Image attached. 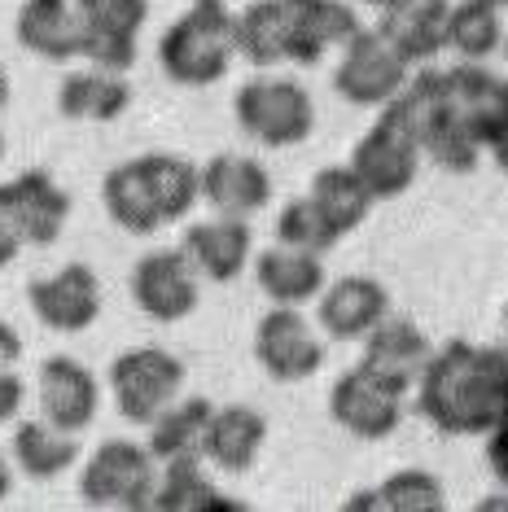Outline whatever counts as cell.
Returning <instances> with one entry per match:
<instances>
[{"label": "cell", "mask_w": 508, "mask_h": 512, "mask_svg": "<svg viewBox=\"0 0 508 512\" xmlns=\"http://www.w3.org/2000/svg\"><path fill=\"white\" fill-rule=\"evenodd\" d=\"M508 407V355L478 342H443L417 381V412L447 438L491 434Z\"/></svg>", "instance_id": "cell-1"}, {"label": "cell", "mask_w": 508, "mask_h": 512, "mask_svg": "<svg viewBox=\"0 0 508 512\" xmlns=\"http://www.w3.org/2000/svg\"><path fill=\"white\" fill-rule=\"evenodd\" d=\"M399 97H403V106H408L412 123H417L425 158H434L438 167L452 171V176H469V171L478 167V158H482L487 145H482L465 101L456 97L447 71L425 66V71H417L408 79V88H403Z\"/></svg>", "instance_id": "cell-2"}, {"label": "cell", "mask_w": 508, "mask_h": 512, "mask_svg": "<svg viewBox=\"0 0 508 512\" xmlns=\"http://www.w3.org/2000/svg\"><path fill=\"white\" fill-rule=\"evenodd\" d=\"M233 18L219 0H193V9L171 22L158 36V66L180 88H211L228 75L237 57Z\"/></svg>", "instance_id": "cell-3"}, {"label": "cell", "mask_w": 508, "mask_h": 512, "mask_svg": "<svg viewBox=\"0 0 508 512\" xmlns=\"http://www.w3.org/2000/svg\"><path fill=\"white\" fill-rule=\"evenodd\" d=\"M421 136H417V123H412L403 97H395L390 106H381V114L373 119V127L360 136L351 154V167L360 171V180L368 184V193L377 202H395L417 184V171H421Z\"/></svg>", "instance_id": "cell-4"}, {"label": "cell", "mask_w": 508, "mask_h": 512, "mask_svg": "<svg viewBox=\"0 0 508 512\" xmlns=\"http://www.w3.org/2000/svg\"><path fill=\"white\" fill-rule=\"evenodd\" d=\"M233 114L241 132L268 149H294L316 132V101L298 79H246L233 97Z\"/></svg>", "instance_id": "cell-5"}, {"label": "cell", "mask_w": 508, "mask_h": 512, "mask_svg": "<svg viewBox=\"0 0 508 512\" xmlns=\"http://www.w3.org/2000/svg\"><path fill=\"white\" fill-rule=\"evenodd\" d=\"M158 491V460L149 451V442L132 438H110L88 456L84 473H79V499L88 508H123L141 512L154 508Z\"/></svg>", "instance_id": "cell-6"}, {"label": "cell", "mask_w": 508, "mask_h": 512, "mask_svg": "<svg viewBox=\"0 0 508 512\" xmlns=\"http://www.w3.org/2000/svg\"><path fill=\"white\" fill-rule=\"evenodd\" d=\"M106 386L127 425H154L176 403L184 386V364L163 346H136V351L114 355Z\"/></svg>", "instance_id": "cell-7"}, {"label": "cell", "mask_w": 508, "mask_h": 512, "mask_svg": "<svg viewBox=\"0 0 508 512\" xmlns=\"http://www.w3.org/2000/svg\"><path fill=\"white\" fill-rule=\"evenodd\" d=\"M412 79V66L390 49L386 36L373 27H360L351 40L342 44V62L333 71V92L351 106H364V110H381L408 88Z\"/></svg>", "instance_id": "cell-8"}, {"label": "cell", "mask_w": 508, "mask_h": 512, "mask_svg": "<svg viewBox=\"0 0 508 512\" xmlns=\"http://www.w3.org/2000/svg\"><path fill=\"white\" fill-rule=\"evenodd\" d=\"M71 219V197L49 171H18L0 184V224L18 246H53Z\"/></svg>", "instance_id": "cell-9"}, {"label": "cell", "mask_w": 508, "mask_h": 512, "mask_svg": "<svg viewBox=\"0 0 508 512\" xmlns=\"http://www.w3.org/2000/svg\"><path fill=\"white\" fill-rule=\"evenodd\" d=\"M132 302L158 324H176L193 316L202 302V272L180 250H149L132 267Z\"/></svg>", "instance_id": "cell-10"}, {"label": "cell", "mask_w": 508, "mask_h": 512, "mask_svg": "<svg viewBox=\"0 0 508 512\" xmlns=\"http://www.w3.org/2000/svg\"><path fill=\"white\" fill-rule=\"evenodd\" d=\"M254 359L272 381L298 386V381L316 377L325 368V342L298 307H276L272 302V311L254 329Z\"/></svg>", "instance_id": "cell-11"}, {"label": "cell", "mask_w": 508, "mask_h": 512, "mask_svg": "<svg viewBox=\"0 0 508 512\" xmlns=\"http://www.w3.org/2000/svg\"><path fill=\"white\" fill-rule=\"evenodd\" d=\"M329 416L342 434L360 442H386L403 425V390L386 386L368 368L355 364L329 390Z\"/></svg>", "instance_id": "cell-12"}, {"label": "cell", "mask_w": 508, "mask_h": 512, "mask_svg": "<svg viewBox=\"0 0 508 512\" xmlns=\"http://www.w3.org/2000/svg\"><path fill=\"white\" fill-rule=\"evenodd\" d=\"M79 5V57L88 66L127 75L136 62V40L149 22V0H75Z\"/></svg>", "instance_id": "cell-13"}, {"label": "cell", "mask_w": 508, "mask_h": 512, "mask_svg": "<svg viewBox=\"0 0 508 512\" xmlns=\"http://www.w3.org/2000/svg\"><path fill=\"white\" fill-rule=\"evenodd\" d=\"M27 302L49 333H84L101 316V281L88 263H66L62 272L31 281Z\"/></svg>", "instance_id": "cell-14"}, {"label": "cell", "mask_w": 508, "mask_h": 512, "mask_svg": "<svg viewBox=\"0 0 508 512\" xmlns=\"http://www.w3.org/2000/svg\"><path fill=\"white\" fill-rule=\"evenodd\" d=\"M36 403L49 425L66 429V434H84L101 412V386L79 359L49 355L36 372Z\"/></svg>", "instance_id": "cell-15"}, {"label": "cell", "mask_w": 508, "mask_h": 512, "mask_svg": "<svg viewBox=\"0 0 508 512\" xmlns=\"http://www.w3.org/2000/svg\"><path fill=\"white\" fill-rule=\"evenodd\" d=\"M390 316V294L373 276H338L316 298V324L333 342H364Z\"/></svg>", "instance_id": "cell-16"}, {"label": "cell", "mask_w": 508, "mask_h": 512, "mask_svg": "<svg viewBox=\"0 0 508 512\" xmlns=\"http://www.w3.org/2000/svg\"><path fill=\"white\" fill-rule=\"evenodd\" d=\"M434 346L417 324L408 316H386L373 333L364 337V355H360V368H368L373 377H381L386 386H395L403 394L417 390L425 364H430Z\"/></svg>", "instance_id": "cell-17"}, {"label": "cell", "mask_w": 508, "mask_h": 512, "mask_svg": "<svg viewBox=\"0 0 508 512\" xmlns=\"http://www.w3.org/2000/svg\"><path fill=\"white\" fill-rule=\"evenodd\" d=\"M360 31L346 0H285V62L316 66L333 44H346Z\"/></svg>", "instance_id": "cell-18"}, {"label": "cell", "mask_w": 508, "mask_h": 512, "mask_svg": "<svg viewBox=\"0 0 508 512\" xmlns=\"http://www.w3.org/2000/svg\"><path fill=\"white\" fill-rule=\"evenodd\" d=\"M184 254L193 259V267L202 272V281L228 285L241 276V267L254 254V228L241 215H215V219H198V224L184 228Z\"/></svg>", "instance_id": "cell-19"}, {"label": "cell", "mask_w": 508, "mask_h": 512, "mask_svg": "<svg viewBox=\"0 0 508 512\" xmlns=\"http://www.w3.org/2000/svg\"><path fill=\"white\" fill-rule=\"evenodd\" d=\"M202 202L215 215H259L272 202V176L250 154H215L202 167Z\"/></svg>", "instance_id": "cell-20"}, {"label": "cell", "mask_w": 508, "mask_h": 512, "mask_svg": "<svg viewBox=\"0 0 508 512\" xmlns=\"http://www.w3.org/2000/svg\"><path fill=\"white\" fill-rule=\"evenodd\" d=\"M447 22H452V0H408L399 9H386L377 18V31L408 66H430L447 49Z\"/></svg>", "instance_id": "cell-21"}, {"label": "cell", "mask_w": 508, "mask_h": 512, "mask_svg": "<svg viewBox=\"0 0 508 512\" xmlns=\"http://www.w3.org/2000/svg\"><path fill=\"white\" fill-rule=\"evenodd\" d=\"M254 281H259V289L276 307H307V302H316L325 294L329 276H325L320 254L294 250V246L276 241L272 250H263L259 259H254Z\"/></svg>", "instance_id": "cell-22"}, {"label": "cell", "mask_w": 508, "mask_h": 512, "mask_svg": "<svg viewBox=\"0 0 508 512\" xmlns=\"http://www.w3.org/2000/svg\"><path fill=\"white\" fill-rule=\"evenodd\" d=\"M14 36L27 53L44 62H71L79 57V5L75 0H22L14 18Z\"/></svg>", "instance_id": "cell-23"}, {"label": "cell", "mask_w": 508, "mask_h": 512, "mask_svg": "<svg viewBox=\"0 0 508 512\" xmlns=\"http://www.w3.org/2000/svg\"><path fill=\"white\" fill-rule=\"evenodd\" d=\"M268 442V416L250 403L215 407L211 429H206V460L224 473H250Z\"/></svg>", "instance_id": "cell-24"}, {"label": "cell", "mask_w": 508, "mask_h": 512, "mask_svg": "<svg viewBox=\"0 0 508 512\" xmlns=\"http://www.w3.org/2000/svg\"><path fill=\"white\" fill-rule=\"evenodd\" d=\"M132 106V84L106 66H84L57 84V110L75 123H114Z\"/></svg>", "instance_id": "cell-25"}, {"label": "cell", "mask_w": 508, "mask_h": 512, "mask_svg": "<svg viewBox=\"0 0 508 512\" xmlns=\"http://www.w3.org/2000/svg\"><path fill=\"white\" fill-rule=\"evenodd\" d=\"M101 202H106V215L114 219V228L132 232V237H154L158 228H167V219L154 202V189H149V180H145L141 158H127L106 171V180H101Z\"/></svg>", "instance_id": "cell-26"}, {"label": "cell", "mask_w": 508, "mask_h": 512, "mask_svg": "<svg viewBox=\"0 0 508 512\" xmlns=\"http://www.w3.org/2000/svg\"><path fill=\"white\" fill-rule=\"evenodd\" d=\"M215 403L193 394V399L171 403L154 425H149V451L158 464L176 460H206V429H211Z\"/></svg>", "instance_id": "cell-27"}, {"label": "cell", "mask_w": 508, "mask_h": 512, "mask_svg": "<svg viewBox=\"0 0 508 512\" xmlns=\"http://www.w3.org/2000/svg\"><path fill=\"white\" fill-rule=\"evenodd\" d=\"M9 451H14V464L31 482H53L79 460V434H66V429H57L40 416V421H22L14 429Z\"/></svg>", "instance_id": "cell-28"}, {"label": "cell", "mask_w": 508, "mask_h": 512, "mask_svg": "<svg viewBox=\"0 0 508 512\" xmlns=\"http://www.w3.org/2000/svg\"><path fill=\"white\" fill-rule=\"evenodd\" d=\"M307 197L320 206V211H325V219L342 232V237L360 228L368 219V211H373V202H377L351 162H342V167H320L316 176H311Z\"/></svg>", "instance_id": "cell-29"}, {"label": "cell", "mask_w": 508, "mask_h": 512, "mask_svg": "<svg viewBox=\"0 0 508 512\" xmlns=\"http://www.w3.org/2000/svg\"><path fill=\"white\" fill-rule=\"evenodd\" d=\"M351 512H443L447 491L434 473L425 469H399L390 473L373 491H360L355 499H346Z\"/></svg>", "instance_id": "cell-30"}, {"label": "cell", "mask_w": 508, "mask_h": 512, "mask_svg": "<svg viewBox=\"0 0 508 512\" xmlns=\"http://www.w3.org/2000/svg\"><path fill=\"white\" fill-rule=\"evenodd\" d=\"M504 18L500 0H452V22H447V49L460 53V62H487L504 49Z\"/></svg>", "instance_id": "cell-31"}, {"label": "cell", "mask_w": 508, "mask_h": 512, "mask_svg": "<svg viewBox=\"0 0 508 512\" xmlns=\"http://www.w3.org/2000/svg\"><path fill=\"white\" fill-rule=\"evenodd\" d=\"M233 40L237 53L250 66L268 71L285 62V0H254L233 18Z\"/></svg>", "instance_id": "cell-32"}, {"label": "cell", "mask_w": 508, "mask_h": 512, "mask_svg": "<svg viewBox=\"0 0 508 512\" xmlns=\"http://www.w3.org/2000/svg\"><path fill=\"white\" fill-rule=\"evenodd\" d=\"M154 508L158 512H206V508H224V504H219L215 486L206 482L202 460H176V464H163Z\"/></svg>", "instance_id": "cell-33"}, {"label": "cell", "mask_w": 508, "mask_h": 512, "mask_svg": "<svg viewBox=\"0 0 508 512\" xmlns=\"http://www.w3.org/2000/svg\"><path fill=\"white\" fill-rule=\"evenodd\" d=\"M276 241H281V246H294V250L329 254L342 241V232L333 228L325 219V211L303 193V197H294V202L281 206V215H276Z\"/></svg>", "instance_id": "cell-34"}, {"label": "cell", "mask_w": 508, "mask_h": 512, "mask_svg": "<svg viewBox=\"0 0 508 512\" xmlns=\"http://www.w3.org/2000/svg\"><path fill=\"white\" fill-rule=\"evenodd\" d=\"M487 464H491V473L508 486V407L500 412V421H495V429L487 434Z\"/></svg>", "instance_id": "cell-35"}, {"label": "cell", "mask_w": 508, "mask_h": 512, "mask_svg": "<svg viewBox=\"0 0 508 512\" xmlns=\"http://www.w3.org/2000/svg\"><path fill=\"white\" fill-rule=\"evenodd\" d=\"M22 399H27V381L14 377L9 368H0V425H9L22 412Z\"/></svg>", "instance_id": "cell-36"}, {"label": "cell", "mask_w": 508, "mask_h": 512, "mask_svg": "<svg viewBox=\"0 0 508 512\" xmlns=\"http://www.w3.org/2000/svg\"><path fill=\"white\" fill-rule=\"evenodd\" d=\"M18 355H22V337L9 329L5 320H0V368H14Z\"/></svg>", "instance_id": "cell-37"}, {"label": "cell", "mask_w": 508, "mask_h": 512, "mask_svg": "<svg viewBox=\"0 0 508 512\" xmlns=\"http://www.w3.org/2000/svg\"><path fill=\"white\" fill-rule=\"evenodd\" d=\"M487 154L495 158V167H500L504 176H508V127H504V132H500V136H495V141L487 145Z\"/></svg>", "instance_id": "cell-38"}, {"label": "cell", "mask_w": 508, "mask_h": 512, "mask_svg": "<svg viewBox=\"0 0 508 512\" xmlns=\"http://www.w3.org/2000/svg\"><path fill=\"white\" fill-rule=\"evenodd\" d=\"M18 250H22V246L5 232V224H0V272H5V267L14 263V254H18Z\"/></svg>", "instance_id": "cell-39"}, {"label": "cell", "mask_w": 508, "mask_h": 512, "mask_svg": "<svg viewBox=\"0 0 508 512\" xmlns=\"http://www.w3.org/2000/svg\"><path fill=\"white\" fill-rule=\"evenodd\" d=\"M9 491H14V469H9V460L0 456V504L9 499Z\"/></svg>", "instance_id": "cell-40"}, {"label": "cell", "mask_w": 508, "mask_h": 512, "mask_svg": "<svg viewBox=\"0 0 508 512\" xmlns=\"http://www.w3.org/2000/svg\"><path fill=\"white\" fill-rule=\"evenodd\" d=\"M360 5L377 9V14H386V9H399V5H408V0H360Z\"/></svg>", "instance_id": "cell-41"}, {"label": "cell", "mask_w": 508, "mask_h": 512, "mask_svg": "<svg viewBox=\"0 0 508 512\" xmlns=\"http://www.w3.org/2000/svg\"><path fill=\"white\" fill-rule=\"evenodd\" d=\"M5 106H9V75L0 71V110H5Z\"/></svg>", "instance_id": "cell-42"}, {"label": "cell", "mask_w": 508, "mask_h": 512, "mask_svg": "<svg viewBox=\"0 0 508 512\" xmlns=\"http://www.w3.org/2000/svg\"><path fill=\"white\" fill-rule=\"evenodd\" d=\"M0 158H5V132H0Z\"/></svg>", "instance_id": "cell-43"}, {"label": "cell", "mask_w": 508, "mask_h": 512, "mask_svg": "<svg viewBox=\"0 0 508 512\" xmlns=\"http://www.w3.org/2000/svg\"><path fill=\"white\" fill-rule=\"evenodd\" d=\"M504 53H508V31H504Z\"/></svg>", "instance_id": "cell-44"}, {"label": "cell", "mask_w": 508, "mask_h": 512, "mask_svg": "<svg viewBox=\"0 0 508 512\" xmlns=\"http://www.w3.org/2000/svg\"><path fill=\"white\" fill-rule=\"evenodd\" d=\"M219 5H228V0H219Z\"/></svg>", "instance_id": "cell-45"}, {"label": "cell", "mask_w": 508, "mask_h": 512, "mask_svg": "<svg viewBox=\"0 0 508 512\" xmlns=\"http://www.w3.org/2000/svg\"><path fill=\"white\" fill-rule=\"evenodd\" d=\"M500 5H508V0H500Z\"/></svg>", "instance_id": "cell-46"}, {"label": "cell", "mask_w": 508, "mask_h": 512, "mask_svg": "<svg viewBox=\"0 0 508 512\" xmlns=\"http://www.w3.org/2000/svg\"><path fill=\"white\" fill-rule=\"evenodd\" d=\"M504 355H508V346H504Z\"/></svg>", "instance_id": "cell-47"}]
</instances>
